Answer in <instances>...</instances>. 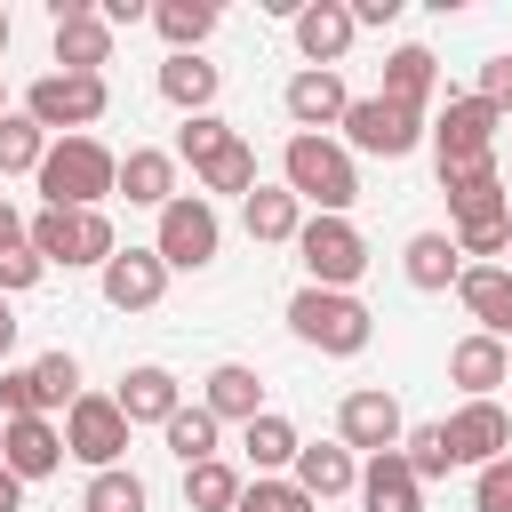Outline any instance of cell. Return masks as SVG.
Wrapping results in <instances>:
<instances>
[{
    "label": "cell",
    "instance_id": "13",
    "mask_svg": "<svg viewBox=\"0 0 512 512\" xmlns=\"http://www.w3.org/2000/svg\"><path fill=\"white\" fill-rule=\"evenodd\" d=\"M440 432H448V456H456V464H472V472H480V464H496V456L512 448V416H504V400H464Z\"/></svg>",
    "mask_w": 512,
    "mask_h": 512
},
{
    "label": "cell",
    "instance_id": "37",
    "mask_svg": "<svg viewBox=\"0 0 512 512\" xmlns=\"http://www.w3.org/2000/svg\"><path fill=\"white\" fill-rule=\"evenodd\" d=\"M40 160H48V136L24 112H8L0 120V176H40Z\"/></svg>",
    "mask_w": 512,
    "mask_h": 512
},
{
    "label": "cell",
    "instance_id": "31",
    "mask_svg": "<svg viewBox=\"0 0 512 512\" xmlns=\"http://www.w3.org/2000/svg\"><path fill=\"white\" fill-rule=\"evenodd\" d=\"M152 24L168 40V56H200V40L216 32V8L208 0H152Z\"/></svg>",
    "mask_w": 512,
    "mask_h": 512
},
{
    "label": "cell",
    "instance_id": "5",
    "mask_svg": "<svg viewBox=\"0 0 512 512\" xmlns=\"http://www.w3.org/2000/svg\"><path fill=\"white\" fill-rule=\"evenodd\" d=\"M24 240H32L40 264H64V272H80V264L104 272L112 248H120V232H112L104 208H40V216H24Z\"/></svg>",
    "mask_w": 512,
    "mask_h": 512
},
{
    "label": "cell",
    "instance_id": "19",
    "mask_svg": "<svg viewBox=\"0 0 512 512\" xmlns=\"http://www.w3.org/2000/svg\"><path fill=\"white\" fill-rule=\"evenodd\" d=\"M200 408H208L216 424H248V416H264V376H256L248 360H216V368L200 376Z\"/></svg>",
    "mask_w": 512,
    "mask_h": 512
},
{
    "label": "cell",
    "instance_id": "8",
    "mask_svg": "<svg viewBox=\"0 0 512 512\" xmlns=\"http://www.w3.org/2000/svg\"><path fill=\"white\" fill-rule=\"evenodd\" d=\"M296 256H304V288H352L368 272V240L352 216H304Z\"/></svg>",
    "mask_w": 512,
    "mask_h": 512
},
{
    "label": "cell",
    "instance_id": "18",
    "mask_svg": "<svg viewBox=\"0 0 512 512\" xmlns=\"http://www.w3.org/2000/svg\"><path fill=\"white\" fill-rule=\"evenodd\" d=\"M112 192H128V208H152V216H160V208L184 192V184H176V152H160V144H128Z\"/></svg>",
    "mask_w": 512,
    "mask_h": 512
},
{
    "label": "cell",
    "instance_id": "34",
    "mask_svg": "<svg viewBox=\"0 0 512 512\" xmlns=\"http://www.w3.org/2000/svg\"><path fill=\"white\" fill-rule=\"evenodd\" d=\"M152 504V488L128 472V464H112V472H88V488H80V512H144Z\"/></svg>",
    "mask_w": 512,
    "mask_h": 512
},
{
    "label": "cell",
    "instance_id": "54",
    "mask_svg": "<svg viewBox=\"0 0 512 512\" xmlns=\"http://www.w3.org/2000/svg\"><path fill=\"white\" fill-rule=\"evenodd\" d=\"M504 416H512V408H504Z\"/></svg>",
    "mask_w": 512,
    "mask_h": 512
},
{
    "label": "cell",
    "instance_id": "35",
    "mask_svg": "<svg viewBox=\"0 0 512 512\" xmlns=\"http://www.w3.org/2000/svg\"><path fill=\"white\" fill-rule=\"evenodd\" d=\"M224 144H240V128H232V120H216V112H192V120L176 128V144H168V152H176V160H192V176H200Z\"/></svg>",
    "mask_w": 512,
    "mask_h": 512
},
{
    "label": "cell",
    "instance_id": "21",
    "mask_svg": "<svg viewBox=\"0 0 512 512\" xmlns=\"http://www.w3.org/2000/svg\"><path fill=\"white\" fill-rule=\"evenodd\" d=\"M288 480H296L312 504H328V496H352V488H360V464H352L344 440H304L296 464H288Z\"/></svg>",
    "mask_w": 512,
    "mask_h": 512
},
{
    "label": "cell",
    "instance_id": "9",
    "mask_svg": "<svg viewBox=\"0 0 512 512\" xmlns=\"http://www.w3.org/2000/svg\"><path fill=\"white\" fill-rule=\"evenodd\" d=\"M496 128H504V112H496V104H480V96H448V112H440V120H424V136H432V160H440V168L496 160Z\"/></svg>",
    "mask_w": 512,
    "mask_h": 512
},
{
    "label": "cell",
    "instance_id": "47",
    "mask_svg": "<svg viewBox=\"0 0 512 512\" xmlns=\"http://www.w3.org/2000/svg\"><path fill=\"white\" fill-rule=\"evenodd\" d=\"M0 248H24V208L0 200Z\"/></svg>",
    "mask_w": 512,
    "mask_h": 512
},
{
    "label": "cell",
    "instance_id": "29",
    "mask_svg": "<svg viewBox=\"0 0 512 512\" xmlns=\"http://www.w3.org/2000/svg\"><path fill=\"white\" fill-rule=\"evenodd\" d=\"M400 272H408V288L440 296V288H456L464 256H456V240H448V232H408V248H400Z\"/></svg>",
    "mask_w": 512,
    "mask_h": 512
},
{
    "label": "cell",
    "instance_id": "15",
    "mask_svg": "<svg viewBox=\"0 0 512 512\" xmlns=\"http://www.w3.org/2000/svg\"><path fill=\"white\" fill-rule=\"evenodd\" d=\"M0 464L32 488V480H48V472H64V424H48V416H16V424H0Z\"/></svg>",
    "mask_w": 512,
    "mask_h": 512
},
{
    "label": "cell",
    "instance_id": "6",
    "mask_svg": "<svg viewBox=\"0 0 512 512\" xmlns=\"http://www.w3.org/2000/svg\"><path fill=\"white\" fill-rule=\"evenodd\" d=\"M216 248H224V216H216V200H200V192H176V200L160 208L152 256H160L168 272H208V264H216Z\"/></svg>",
    "mask_w": 512,
    "mask_h": 512
},
{
    "label": "cell",
    "instance_id": "14",
    "mask_svg": "<svg viewBox=\"0 0 512 512\" xmlns=\"http://www.w3.org/2000/svg\"><path fill=\"white\" fill-rule=\"evenodd\" d=\"M96 280H104V304H112V312H152V304L168 296V264H160L152 248H112V264H104Z\"/></svg>",
    "mask_w": 512,
    "mask_h": 512
},
{
    "label": "cell",
    "instance_id": "44",
    "mask_svg": "<svg viewBox=\"0 0 512 512\" xmlns=\"http://www.w3.org/2000/svg\"><path fill=\"white\" fill-rule=\"evenodd\" d=\"M40 256H32V240L24 248H0V296H24V288H40Z\"/></svg>",
    "mask_w": 512,
    "mask_h": 512
},
{
    "label": "cell",
    "instance_id": "52",
    "mask_svg": "<svg viewBox=\"0 0 512 512\" xmlns=\"http://www.w3.org/2000/svg\"><path fill=\"white\" fill-rule=\"evenodd\" d=\"M504 368H512V344H504Z\"/></svg>",
    "mask_w": 512,
    "mask_h": 512
},
{
    "label": "cell",
    "instance_id": "42",
    "mask_svg": "<svg viewBox=\"0 0 512 512\" xmlns=\"http://www.w3.org/2000/svg\"><path fill=\"white\" fill-rule=\"evenodd\" d=\"M16 416H48V400H40V376H32V368H0V424H16Z\"/></svg>",
    "mask_w": 512,
    "mask_h": 512
},
{
    "label": "cell",
    "instance_id": "7",
    "mask_svg": "<svg viewBox=\"0 0 512 512\" xmlns=\"http://www.w3.org/2000/svg\"><path fill=\"white\" fill-rule=\"evenodd\" d=\"M336 128H344V152H368V160H408L424 144V112H408L392 96H352Z\"/></svg>",
    "mask_w": 512,
    "mask_h": 512
},
{
    "label": "cell",
    "instance_id": "27",
    "mask_svg": "<svg viewBox=\"0 0 512 512\" xmlns=\"http://www.w3.org/2000/svg\"><path fill=\"white\" fill-rule=\"evenodd\" d=\"M296 448H304V440H296V424H288L280 408H264V416H248V424H240V456H248V472H256V480L288 472V464H296Z\"/></svg>",
    "mask_w": 512,
    "mask_h": 512
},
{
    "label": "cell",
    "instance_id": "10",
    "mask_svg": "<svg viewBox=\"0 0 512 512\" xmlns=\"http://www.w3.org/2000/svg\"><path fill=\"white\" fill-rule=\"evenodd\" d=\"M64 456H80L88 472H112L128 456V416L112 408V392H80L64 408Z\"/></svg>",
    "mask_w": 512,
    "mask_h": 512
},
{
    "label": "cell",
    "instance_id": "40",
    "mask_svg": "<svg viewBox=\"0 0 512 512\" xmlns=\"http://www.w3.org/2000/svg\"><path fill=\"white\" fill-rule=\"evenodd\" d=\"M232 512H320V504H312V496H304L288 472H272V480H248Z\"/></svg>",
    "mask_w": 512,
    "mask_h": 512
},
{
    "label": "cell",
    "instance_id": "38",
    "mask_svg": "<svg viewBox=\"0 0 512 512\" xmlns=\"http://www.w3.org/2000/svg\"><path fill=\"white\" fill-rule=\"evenodd\" d=\"M448 240H456V256H480V264H496V256L512 248V208H504V216H472V224H456Z\"/></svg>",
    "mask_w": 512,
    "mask_h": 512
},
{
    "label": "cell",
    "instance_id": "30",
    "mask_svg": "<svg viewBox=\"0 0 512 512\" xmlns=\"http://www.w3.org/2000/svg\"><path fill=\"white\" fill-rule=\"evenodd\" d=\"M216 88H224V72L208 64V56H168L160 64V96L192 120V112H216Z\"/></svg>",
    "mask_w": 512,
    "mask_h": 512
},
{
    "label": "cell",
    "instance_id": "23",
    "mask_svg": "<svg viewBox=\"0 0 512 512\" xmlns=\"http://www.w3.org/2000/svg\"><path fill=\"white\" fill-rule=\"evenodd\" d=\"M240 224H248L256 248H296V232H304V200H296L288 184H256V192L240 200Z\"/></svg>",
    "mask_w": 512,
    "mask_h": 512
},
{
    "label": "cell",
    "instance_id": "49",
    "mask_svg": "<svg viewBox=\"0 0 512 512\" xmlns=\"http://www.w3.org/2000/svg\"><path fill=\"white\" fill-rule=\"evenodd\" d=\"M16 352V312H8V296H0V360Z\"/></svg>",
    "mask_w": 512,
    "mask_h": 512
},
{
    "label": "cell",
    "instance_id": "20",
    "mask_svg": "<svg viewBox=\"0 0 512 512\" xmlns=\"http://www.w3.org/2000/svg\"><path fill=\"white\" fill-rule=\"evenodd\" d=\"M112 408L128 416V432H136V424H168V416L184 408V384H176V376H168L160 360H144V368H128V376H120Z\"/></svg>",
    "mask_w": 512,
    "mask_h": 512
},
{
    "label": "cell",
    "instance_id": "50",
    "mask_svg": "<svg viewBox=\"0 0 512 512\" xmlns=\"http://www.w3.org/2000/svg\"><path fill=\"white\" fill-rule=\"evenodd\" d=\"M8 32H16V24H8V8H0V56H8Z\"/></svg>",
    "mask_w": 512,
    "mask_h": 512
},
{
    "label": "cell",
    "instance_id": "22",
    "mask_svg": "<svg viewBox=\"0 0 512 512\" xmlns=\"http://www.w3.org/2000/svg\"><path fill=\"white\" fill-rule=\"evenodd\" d=\"M456 296H464V312L480 320V336L512 344V272H504V264H464V272H456Z\"/></svg>",
    "mask_w": 512,
    "mask_h": 512
},
{
    "label": "cell",
    "instance_id": "39",
    "mask_svg": "<svg viewBox=\"0 0 512 512\" xmlns=\"http://www.w3.org/2000/svg\"><path fill=\"white\" fill-rule=\"evenodd\" d=\"M400 456H408V472H416V480H440V472L456 464L440 424H408V432H400Z\"/></svg>",
    "mask_w": 512,
    "mask_h": 512
},
{
    "label": "cell",
    "instance_id": "24",
    "mask_svg": "<svg viewBox=\"0 0 512 512\" xmlns=\"http://www.w3.org/2000/svg\"><path fill=\"white\" fill-rule=\"evenodd\" d=\"M448 384H464V400H496V384H512V368H504V344L496 336H456L448 344Z\"/></svg>",
    "mask_w": 512,
    "mask_h": 512
},
{
    "label": "cell",
    "instance_id": "16",
    "mask_svg": "<svg viewBox=\"0 0 512 512\" xmlns=\"http://www.w3.org/2000/svg\"><path fill=\"white\" fill-rule=\"evenodd\" d=\"M344 104H352L344 72H296V80L280 88V112L296 120V136H328V128L344 120Z\"/></svg>",
    "mask_w": 512,
    "mask_h": 512
},
{
    "label": "cell",
    "instance_id": "28",
    "mask_svg": "<svg viewBox=\"0 0 512 512\" xmlns=\"http://www.w3.org/2000/svg\"><path fill=\"white\" fill-rule=\"evenodd\" d=\"M432 88H440V56H432V48H416V40H408V48H392V56H384V88H376V96H392V104L424 112V104H432Z\"/></svg>",
    "mask_w": 512,
    "mask_h": 512
},
{
    "label": "cell",
    "instance_id": "26",
    "mask_svg": "<svg viewBox=\"0 0 512 512\" xmlns=\"http://www.w3.org/2000/svg\"><path fill=\"white\" fill-rule=\"evenodd\" d=\"M440 192H448V216H456V224H472V216H504V176H496V160L440 168Z\"/></svg>",
    "mask_w": 512,
    "mask_h": 512
},
{
    "label": "cell",
    "instance_id": "36",
    "mask_svg": "<svg viewBox=\"0 0 512 512\" xmlns=\"http://www.w3.org/2000/svg\"><path fill=\"white\" fill-rule=\"evenodd\" d=\"M256 184H264V176H256V152H248V144H224V152L200 168V200H216V192H240V200H248Z\"/></svg>",
    "mask_w": 512,
    "mask_h": 512
},
{
    "label": "cell",
    "instance_id": "43",
    "mask_svg": "<svg viewBox=\"0 0 512 512\" xmlns=\"http://www.w3.org/2000/svg\"><path fill=\"white\" fill-rule=\"evenodd\" d=\"M472 512H512V448L472 472Z\"/></svg>",
    "mask_w": 512,
    "mask_h": 512
},
{
    "label": "cell",
    "instance_id": "3",
    "mask_svg": "<svg viewBox=\"0 0 512 512\" xmlns=\"http://www.w3.org/2000/svg\"><path fill=\"white\" fill-rule=\"evenodd\" d=\"M16 112L56 144V136H88V128L112 112V88H104V72H40Z\"/></svg>",
    "mask_w": 512,
    "mask_h": 512
},
{
    "label": "cell",
    "instance_id": "25",
    "mask_svg": "<svg viewBox=\"0 0 512 512\" xmlns=\"http://www.w3.org/2000/svg\"><path fill=\"white\" fill-rule=\"evenodd\" d=\"M360 504H368V512H424V480L408 472L400 448H384V456L360 464Z\"/></svg>",
    "mask_w": 512,
    "mask_h": 512
},
{
    "label": "cell",
    "instance_id": "32",
    "mask_svg": "<svg viewBox=\"0 0 512 512\" xmlns=\"http://www.w3.org/2000/svg\"><path fill=\"white\" fill-rule=\"evenodd\" d=\"M240 464H224V456H208V464H184V512H232L240 504Z\"/></svg>",
    "mask_w": 512,
    "mask_h": 512
},
{
    "label": "cell",
    "instance_id": "53",
    "mask_svg": "<svg viewBox=\"0 0 512 512\" xmlns=\"http://www.w3.org/2000/svg\"><path fill=\"white\" fill-rule=\"evenodd\" d=\"M504 256H512V248H504ZM504 272H512V264H504Z\"/></svg>",
    "mask_w": 512,
    "mask_h": 512
},
{
    "label": "cell",
    "instance_id": "48",
    "mask_svg": "<svg viewBox=\"0 0 512 512\" xmlns=\"http://www.w3.org/2000/svg\"><path fill=\"white\" fill-rule=\"evenodd\" d=\"M0 512H24V480H16L8 464H0Z\"/></svg>",
    "mask_w": 512,
    "mask_h": 512
},
{
    "label": "cell",
    "instance_id": "2",
    "mask_svg": "<svg viewBox=\"0 0 512 512\" xmlns=\"http://www.w3.org/2000/svg\"><path fill=\"white\" fill-rule=\"evenodd\" d=\"M32 184L48 192V208H104L112 184H120V152L96 144V136H56Z\"/></svg>",
    "mask_w": 512,
    "mask_h": 512
},
{
    "label": "cell",
    "instance_id": "11",
    "mask_svg": "<svg viewBox=\"0 0 512 512\" xmlns=\"http://www.w3.org/2000/svg\"><path fill=\"white\" fill-rule=\"evenodd\" d=\"M56 16V72H104L112 64V24L96 16V0H48Z\"/></svg>",
    "mask_w": 512,
    "mask_h": 512
},
{
    "label": "cell",
    "instance_id": "46",
    "mask_svg": "<svg viewBox=\"0 0 512 512\" xmlns=\"http://www.w3.org/2000/svg\"><path fill=\"white\" fill-rule=\"evenodd\" d=\"M344 8H352V32H368V24L384 32V24L400 16V0H344Z\"/></svg>",
    "mask_w": 512,
    "mask_h": 512
},
{
    "label": "cell",
    "instance_id": "33",
    "mask_svg": "<svg viewBox=\"0 0 512 512\" xmlns=\"http://www.w3.org/2000/svg\"><path fill=\"white\" fill-rule=\"evenodd\" d=\"M160 432H168V456H176V464H208V456H216V432H224V424H216V416H208V408L192 400V408H176V416H168Z\"/></svg>",
    "mask_w": 512,
    "mask_h": 512
},
{
    "label": "cell",
    "instance_id": "1",
    "mask_svg": "<svg viewBox=\"0 0 512 512\" xmlns=\"http://www.w3.org/2000/svg\"><path fill=\"white\" fill-rule=\"evenodd\" d=\"M280 184H288L312 216H352V200H360V168H352V152H344L336 136H288Z\"/></svg>",
    "mask_w": 512,
    "mask_h": 512
},
{
    "label": "cell",
    "instance_id": "12",
    "mask_svg": "<svg viewBox=\"0 0 512 512\" xmlns=\"http://www.w3.org/2000/svg\"><path fill=\"white\" fill-rule=\"evenodd\" d=\"M400 432H408V416H400V400H392L384 384H360V392L336 400V440H344V448L384 456V448H400Z\"/></svg>",
    "mask_w": 512,
    "mask_h": 512
},
{
    "label": "cell",
    "instance_id": "4",
    "mask_svg": "<svg viewBox=\"0 0 512 512\" xmlns=\"http://www.w3.org/2000/svg\"><path fill=\"white\" fill-rule=\"evenodd\" d=\"M288 328H296L312 352H328V360H352V352H368V336H376V312H368L352 288H296V296H288Z\"/></svg>",
    "mask_w": 512,
    "mask_h": 512
},
{
    "label": "cell",
    "instance_id": "45",
    "mask_svg": "<svg viewBox=\"0 0 512 512\" xmlns=\"http://www.w3.org/2000/svg\"><path fill=\"white\" fill-rule=\"evenodd\" d=\"M472 96H480V104H496V112H512V56H488Z\"/></svg>",
    "mask_w": 512,
    "mask_h": 512
},
{
    "label": "cell",
    "instance_id": "51",
    "mask_svg": "<svg viewBox=\"0 0 512 512\" xmlns=\"http://www.w3.org/2000/svg\"><path fill=\"white\" fill-rule=\"evenodd\" d=\"M0 120H8V88H0Z\"/></svg>",
    "mask_w": 512,
    "mask_h": 512
},
{
    "label": "cell",
    "instance_id": "17",
    "mask_svg": "<svg viewBox=\"0 0 512 512\" xmlns=\"http://www.w3.org/2000/svg\"><path fill=\"white\" fill-rule=\"evenodd\" d=\"M296 48H304V72H336L344 48H352V8L344 0H304L296 8Z\"/></svg>",
    "mask_w": 512,
    "mask_h": 512
},
{
    "label": "cell",
    "instance_id": "41",
    "mask_svg": "<svg viewBox=\"0 0 512 512\" xmlns=\"http://www.w3.org/2000/svg\"><path fill=\"white\" fill-rule=\"evenodd\" d=\"M32 376H40V400H48V408H72V400H80V360H72V352H40Z\"/></svg>",
    "mask_w": 512,
    "mask_h": 512
}]
</instances>
